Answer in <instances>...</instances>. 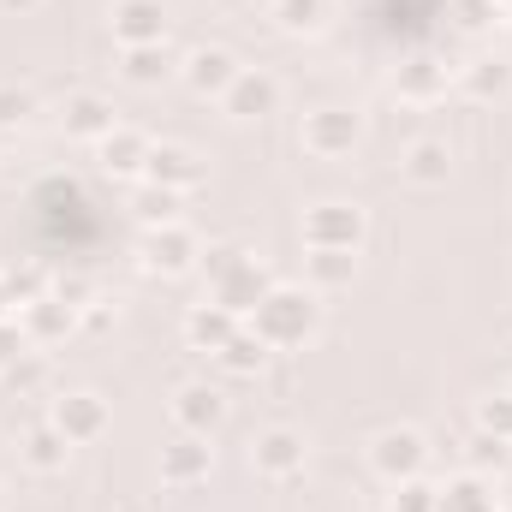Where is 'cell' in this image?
Segmentation results:
<instances>
[{
	"label": "cell",
	"instance_id": "obj_18",
	"mask_svg": "<svg viewBox=\"0 0 512 512\" xmlns=\"http://www.w3.org/2000/svg\"><path fill=\"white\" fill-rule=\"evenodd\" d=\"M149 137L137 126H114L102 143H96V161H102V173H114V179H131V173H143V161H149Z\"/></svg>",
	"mask_w": 512,
	"mask_h": 512
},
{
	"label": "cell",
	"instance_id": "obj_31",
	"mask_svg": "<svg viewBox=\"0 0 512 512\" xmlns=\"http://www.w3.org/2000/svg\"><path fill=\"white\" fill-rule=\"evenodd\" d=\"M501 18H507V6H501V0H453V24H459V30H471V36H477V30H495Z\"/></svg>",
	"mask_w": 512,
	"mask_h": 512
},
{
	"label": "cell",
	"instance_id": "obj_38",
	"mask_svg": "<svg viewBox=\"0 0 512 512\" xmlns=\"http://www.w3.org/2000/svg\"><path fill=\"white\" fill-rule=\"evenodd\" d=\"M54 298H60V304H72V310H84V304H96V292H90V280H78V274H60V280H54Z\"/></svg>",
	"mask_w": 512,
	"mask_h": 512
},
{
	"label": "cell",
	"instance_id": "obj_7",
	"mask_svg": "<svg viewBox=\"0 0 512 512\" xmlns=\"http://www.w3.org/2000/svg\"><path fill=\"white\" fill-rule=\"evenodd\" d=\"M251 471L268 477V483L304 477V435H298V429H262L251 441Z\"/></svg>",
	"mask_w": 512,
	"mask_h": 512
},
{
	"label": "cell",
	"instance_id": "obj_34",
	"mask_svg": "<svg viewBox=\"0 0 512 512\" xmlns=\"http://www.w3.org/2000/svg\"><path fill=\"white\" fill-rule=\"evenodd\" d=\"M6 286H12V304H18V310H24V304H36V298H42V292H48V274H42V268H30V262H24V268H6Z\"/></svg>",
	"mask_w": 512,
	"mask_h": 512
},
{
	"label": "cell",
	"instance_id": "obj_27",
	"mask_svg": "<svg viewBox=\"0 0 512 512\" xmlns=\"http://www.w3.org/2000/svg\"><path fill=\"white\" fill-rule=\"evenodd\" d=\"M215 364L227 370V376H262V364H268V346L256 340L251 328H239L221 352H215Z\"/></svg>",
	"mask_w": 512,
	"mask_h": 512
},
{
	"label": "cell",
	"instance_id": "obj_2",
	"mask_svg": "<svg viewBox=\"0 0 512 512\" xmlns=\"http://www.w3.org/2000/svg\"><path fill=\"white\" fill-rule=\"evenodd\" d=\"M298 233H304V251H364L370 215L358 203H346V197H328V203H310L304 209Z\"/></svg>",
	"mask_w": 512,
	"mask_h": 512
},
{
	"label": "cell",
	"instance_id": "obj_36",
	"mask_svg": "<svg viewBox=\"0 0 512 512\" xmlns=\"http://www.w3.org/2000/svg\"><path fill=\"white\" fill-rule=\"evenodd\" d=\"M239 262H245V251H239V245H209L197 268H203V274H209V286H215V280H227V274H233Z\"/></svg>",
	"mask_w": 512,
	"mask_h": 512
},
{
	"label": "cell",
	"instance_id": "obj_14",
	"mask_svg": "<svg viewBox=\"0 0 512 512\" xmlns=\"http://www.w3.org/2000/svg\"><path fill=\"white\" fill-rule=\"evenodd\" d=\"M239 72H245V66H239L227 48H197V54H185V60H179V78H185L197 96H215V102L227 96V84H233Z\"/></svg>",
	"mask_w": 512,
	"mask_h": 512
},
{
	"label": "cell",
	"instance_id": "obj_41",
	"mask_svg": "<svg viewBox=\"0 0 512 512\" xmlns=\"http://www.w3.org/2000/svg\"><path fill=\"white\" fill-rule=\"evenodd\" d=\"M6 316H18V304H12V286H6V274H0V322Z\"/></svg>",
	"mask_w": 512,
	"mask_h": 512
},
{
	"label": "cell",
	"instance_id": "obj_3",
	"mask_svg": "<svg viewBox=\"0 0 512 512\" xmlns=\"http://www.w3.org/2000/svg\"><path fill=\"white\" fill-rule=\"evenodd\" d=\"M298 143L316 161H346L364 143V114H352V108H310L304 126H298Z\"/></svg>",
	"mask_w": 512,
	"mask_h": 512
},
{
	"label": "cell",
	"instance_id": "obj_5",
	"mask_svg": "<svg viewBox=\"0 0 512 512\" xmlns=\"http://www.w3.org/2000/svg\"><path fill=\"white\" fill-rule=\"evenodd\" d=\"M48 423H54L72 447H90V441H102V435H108V399H102V393H90V387L60 393V399L48 405Z\"/></svg>",
	"mask_w": 512,
	"mask_h": 512
},
{
	"label": "cell",
	"instance_id": "obj_19",
	"mask_svg": "<svg viewBox=\"0 0 512 512\" xmlns=\"http://www.w3.org/2000/svg\"><path fill=\"white\" fill-rule=\"evenodd\" d=\"M459 84L471 102H501L512 96V54H477L471 66H459Z\"/></svg>",
	"mask_w": 512,
	"mask_h": 512
},
{
	"label": "cell",
	"instance_id": "obj_44",
	"mask_svg": "<svg viewBox=\"0 0 512 512\" xmlns=\"http://www.w3.org/2000/svg\"><path fill=\"white\" fill-rule=\"evenodd\" d=\"M262 6H274V0H262Z\"/></svg>",
	"mask_w": 512,
	"mask_h": 512
},
{
	"label": "cell",
	"instance_id": "obj_22",
	"mask_svg": "<svg viewBox=\"0 0 512 512\" xmlns=\"http://www.w3.org/2000/svg\"><path fill=\"white\" fill-rule=\"evenodd\" d=\"M358 280V251H310L304 256V286L322 298V292H346Z\"/></svg>",
	"mask_w": 512,
	"mask_h": 512
},
{
	"label": "cell",
	"instance_id": "obj_28",
	"mask_svg": "<svg viewBox=\"0 0 512 512\" xmlns=\"http://www.w3.org/2000/svg\"><path fill=\"white\" fill-rule=\"evenodd\" d=\"M274 24L286 36H316L328 24V0H274Z\"/></svg>",
	"mask_w": 512,
	"mask_h": 512
},
{
	"label": "cell",
	"instance_id": "obj_26",
	"mask_svg": "<svg viewBox=\"0 0 512 512\" xmlns=\"http://www.w3.org/2000/svg\"><path fill=\"white\" fill-rule=\"evenodd\" d=\"M465 471L471 477H489V471H507L512 465V441H501V435H489V429H471V441H465Z\"/></svg>",
	"mask_w": 512,
	"mask_h": 512
},
{
	"label": "cell",
	"instance_id": "obj_15",
	"mask_svg": "<svg viewBox=\"0 0 512 512\" xmlns=\"http://www.w3.org/2000/svg\"><path fill=\"white\" fill-rule=\"evenodd\" d=\"M399 179H405V185H417V191L447 185V179H453V149H447L441 137H417V143L399 155Z\"/></svg>",
	"mask_w": 512,
	"mask_h": 512
},
{
	"label": "cell",
	"instance_id": "obj_17",
	"mask_svg": "<svg viewBox=\"0 0 512 512\" xmlns=\"http://www.w3.org/2000/svg\"><path fill=\"white\" fill-rule=\"evenodd\" d=\"M268 286H274V280H268V268H256V256H245V262H239L227 280H215V304H227V310L245 322L256 304L268 298Z\"/></svg>",
	"mask_w": 512,
	"mask_h": 512
},
{
	"label": "cell",
	"instance_id": "obj_42",
	"mask_svg": "<svg viewBox=\"0 0 512 512\" xmlns=\"http://www.w3.org/2000/svg\"><path fill=\"white\" fill-rule=\"evenodd\" d=\"M495 507H501V512H512V489H507V495H495Z\"/></svg>",
	"mask_w": 512,
	"mask_h": 512
},
{
	"label": "cell",
	"instance_id": "obj_11",
	"mask_svg": "<svg viewBox=\"0 0 512 512\" xmlns=\"http://www.w3.org/2000/svg\"><path fill=\"white\" fill-rule=\"evenodd\" d=\"M114 42L120 48H149L167 42V6L161 0H114Z\"/></svg>",
	"mask_w": 512,
	"mask_h": 512
},
{
	"label": "cell",
	"instance_id": "obj_9",
	"mask_svg": "<svg viewBox=\"0 0 512 512\" xmlns=\"http://www.w3.org/2000/svg\"><path fill=\"white\" fill-rule=\"evenodd\" d=\"M221 108H227V120H268L274 108H280V78L274 72H262V66H245L233 84H227V96H221Z\"/></svg>",
	"mask_w": 512,
	"mask_h": 512
},
{
	"label": "cell",
	"instance_id": "obj_40",
	"mask_svg": "<svg viewBox=\"0 0 512 512\" xmlns=\"http://www.w3.org/2000/svg\"><path fill=\"white\" fill-rule=\"evenodd\" d=\"M0 12H12V18H30V12H42V0H0Z\"/></svg>",
	"mask_w": 512,
	"mask_h": 512
},
{
	"label": "cell",
	"instance_id": "obj_16",
	"mask_svg": "<svg viewBox=\"0 0 512 512\" xmlns=\"http://www.w3.org/2000/svg\"><path fill=\"white\" fill-rule=\"evenodd\" d=\"M221 417H227V399H221V387L185 382L179 393H173V423H179V429H191V435H209Z\"/></svg>",
	"mask_w": 512,
	"mask_h": 512
},
{
	"label": "cell",
	"instance_id": "obj_32",
	"mask_svg": "<svg viewBox=\"0 0 512 512\" xmlns=\"http://www.w3.org/2000/svg\"><path fill=\"white\" fill-rule=\"evenodd\" d=\"M477 429L512 441V393H483V399H477Z\"/></svg>",
	"mask_w": 512,
	"mask_h": 512
},
{
	"label": "cell",
	"instance_id": "obj_35",
	"mask_svg": "<svg viewBox=\"0 0 512 512\" xmlns=\"http://www.w3.org/2000/svg\"><path fill=\"white\" fill-rule=\"evenodd\" d=\"M387 512H435V489H429L423 477L393 483V501H387Z\"/></svg>",
	"mask_w": 512,
	"mask_h": 512
},
{
	"label": "cell",
	"instance_id": "obj_12",
	"mask_svg": "<svg viewBox=\"0 0 512 512\" xmlns=\"http://www.w3.org/2000/svg\"><path fill=\"white\" fill-rule=\"evenodd\" d=\"M18 328H24V340L42 352V346H60V340L78 328V310H72V304H60L54 292H42L36 304H24V310H18Z\"/></svg>",
	"mask_w": 512,
	"mask_h": 512
},
{
	"label": "cell",
	"instance_id": "obj_13",
	"mask_svg": "<svg viewBox=\"0 0 512 512\" xmlns=\"http://www.w3.org/2000/svg\"><path fill=\"white\" fill-rule=\"evenodd\" d=\"M114 126H120V120H114V102L96 96V90H78V96H66V108H60V131L78 137V143H102Z\"/></svg>",
	"mask_w": 512,
	"mask_h": 512
},
{
	"label": "cell",
	"instance_id": "obj_23",
	"mask_svg": "<svg viewBox=\"0 0 512 512\" xmlns=\"http://www.w3.org/2000/svg\"><path fill=\"white\" fill-rule=\"evenodd\" d=\"M393 90H399V102L429 108V102H441V96H447V66H441V60H411V66H399Z\"/></svg>",
	"mask_w": 512,
	"mask_h": 512
},
{
	"label": "cell",
	"instance_id": "obj_29",
	"mask_svg": "<svg viewBox=\"0 0 512 512\" xmlns=\"http://www.w3.org/2000/svg\"><path fill=\"white\" fill-rule=\"evenodd\" d=\"M131 209H137V221H143V227H167V221H179V191H161V185H149V191H143Z\"/></svg>",
	"mask_w": 512,
	"mask_h": 512
},
{
	"label": "cell",
	"instance_id": "obj_43",
	"mask_svg": "<svg viewBox=\"0 0 512 512\" xmlns=\"http://www.w3.org/2000/svg\"><path fill=\"white\" fill-rule=\"evenodd\" d=\"M507 54H512V18H507Z\"/></svg>",
	"mask_w": 512,
	"mask_h": 512
},
{
	"label": "cell",
	"instance_id": "obj_8",
	"mask_svg": "<svg viewBox=\"0 0 512 512\" xmlns=\"http://www.w3.org/2000/svg\"><path fill=\"white\" fill-rule=\"evenodd\" d=\"M203 173H209V167H203V155H197L191 143H155V149H149V161H143V179H149V185H161V191H179V197H185V191H197V185H203Z\"/></svg>",
	"mask_w": 512,
	"mask_h": 512
},
{
	"label": "cell",
	"instance_id": "obj_4",
	"mask_svg": "<svg viewBox=\"0 0 512 512\" xmlns=\"http://www.w3.org/2000/svg\"><path fill=\"white\" fill-rule=\"evenodd\" d=\"M423 465H429V441L417 435V429H382L376 441H370V471L382 477V483H411V477H423Z\"/></svg>",
	"mask_w": 512,
	"mask_h": 512
},
{
	"label": "cell",
	"instance_id": "obj_6",
	"mask_svg": "<svg viewBox=\"0 0 512 512\" xmlns=\"http://www.w3.org/2000/svg\"><path fill=\"white\" fill-rule=\"evenodd\" d=\"M209 471H215V447H209V435L179 429V435L161 447V483H167V489H197V483H209Z\"/></svg>",
	"mask_w": 512,
	"mask_h": 512
},
{
	"label": "cell",
	"instance_id": "obj_20",
	"mask_svg": "<svg viewBox=\"0 0 512 512\" xmlns=\"http://www.w3.org/2000/svg\"><path fill=\"white\" fill-rule=\"evenodd\" d=\"M239 328H245V322H239L227 304H197V310L185 316V340H191L197 352H209V358H215V352H221Z\"/></svg>",
	"mask_w": 512,
	"mask_h": 512
},
{
	"label": "cell",
	"instance_id": "obj_1",
	"mask_svg": "<svg viewBox=\"0 0 512 512\" xmlns=\"http://www.w3.org/2000/svg\"><path fill=\"white\" fill-rule=\"evenodd\" d=\"M316 322H322V298H316L310 286H280V280L268 286V298L245 316V328H251L268 352H292V346H304V340L316 334Z\"/></svg>",
	"mask_w": 512,
	"mask_h": 512
},
{
	"label": "cell",
	"instance_id": "obj_24",
	"mask_svg": "<svg viewBox=\"0 0 512 512\" xmlns=\"http://www.w3.org/2000/svg\"><path fill=\"white\" fill-rule=\"evenodd\" d=\"M435 512H501V507H495V489H489V477H471V471H459L447 489H435Z\"/></svg>",
	"mask_w": 512,
	"mask_h": 512
},
{
	"label": "cell",
	"instance_id": "obj_33",
	"mask_svg": "<svg viewBox=\"0 0 512 512\" xmlns=\"http://www.w3.org/2000/svg\"><path fill=\"white\" fill-rule=\"evenodd\" d=\"M30 114H36V96L18 84H0V131H18Z\"/></svg>",
	"mask_w": 512,
	"mask_h": 512
},
{
	"label": "cell",
	"instance_id": "obj_21",
	"mask_svg": "<svg viewBox=\"0 0 512 512\" xmlns=\"http://www.w3.org/2000/svg\"><path fill=\"white\" fill-rule=\"evenodd\" d=\"M179 72V60L167 54V42H149V48H120V78L137 90H155Z\"/></svg>",
	"mask_w": 512,
	"mask_h": 512
},
{
	"label": "cell",
	"instance_id": "obj_25",
	"mask_svg": "<svg viewBox=\"0 0 512 512\" xmlns=\"http://www.w3.org/2000/svg\"><path fill=\"white\" fill-rule=\"evenodd\" d=\"M66 459H72V441H66L54 423H36V429L24 435V465H30V471L54 477V471H66Z\"/></svg>",
	"mask_w": 512,
	"mask_h": 512
},
{
	"label": "cell",
	"instance_id": "obj_10",
	"mask_svg": "<svg viewBox=\"0 0 512 512\" xmlns=\"http://www.w3.org/2000/svg\"><path fill=\"white\" fill-rule=\"evenodd\" d=\"M143 256H149L155 274H191V268L203 262V239H197L185 221H167V227H149Z\"/></svg>",
	"mask_w": 512,
	"mask_h": 512
},
{
	"label": "cell",
	"instance_id": "obj_39",
	"mask_svg": "<svg viewBox=\"0 0 512 512\" xmlns=\"http://www.w3.org/2000/svg\"><path fill=\"white\" fill-rule=\"evenodd\" d=\"M108 322H114V310H108V304H102V298H96V304H84V310H78V328H84V334H108Z\"/></svg>",
	"mask_w": 512,
	"mask_h": 512
},
{
	"label": "cell",
	"instance_id": "obj_45",
	"mask_svg": "<svg viewBox=\"0 0 512 512\" xmlns=\"http://www.w3.org/2000/svg\"><path fill=\"white\" fill-rule=\"evenodd\" d=\"M501 6H507V0H501Z\"/></svg>",
	"mask_w": 512,
	"mask_h": 512
},
{
	"label": "cell",
	"instance_id": "obj_37",
	"mask_svg": "<svg viewBox=\"0 0 512 512\" xmlns=\"http://www.w3.org/2000/svg\"><path fill=\"white\" fill-rule=\"evenodd\" d=\"M24 352H30V340H24L18 316H6V322H0V370H6V364H18Z\"/></svg>",
	"mask_w": 512,
	"mask_h": 512
},
{
	"label": "cell",
	"instance_id": "obj_30",
	"mask_svg": "<svg viewBox=\"0 0 512 512\" xmlns=\"http://www.w3.org/2000/svg\"><path fill=\"white\" fill-rule=\"evenodd\" d=\"M0 382L12 387V393H36V387L48 382V358H42V352L30 346V352H24L18 364H6V370H0Z\"/></svg>",
	"mask_w": 512,
	"mask_h": 512
}]
</instances>
